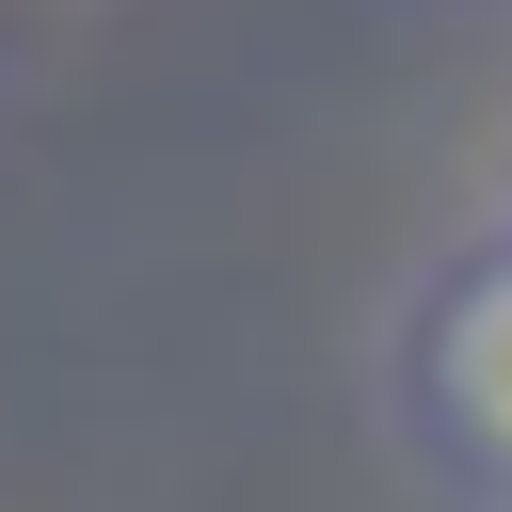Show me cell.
<instances>
[{"instance_id": "obj_1", "label": "cell", "mask_w": 512, "mask_h": 512, "mask_svg": "<svg viewBox=\"0 0 512 512\" xmlns=\"http://www.w3.org/2000/svg\"><path fill=\"white\" fill-rule=\"evenodd\" d=\"M400 384H416V432L512 512V224H480V240L416 288V352H400Z\"/></svg>"}, {"instance_id": "obj_2", "label": "cell", "mask_w": 512, "mask_h": 512, "mask_svg": "<svg viewBox=\"0 0 512 512\" xmlns=\"http://www.w3.org/2000/svg\"><path fill=\"white\" fill-rule=\"evenodd\" d=\"M496 224H512V208H496Z\"/></svg>"}]
</instances>
